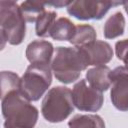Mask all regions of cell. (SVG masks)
Instances as JSON below:
<instances>
[{"mask_svg":"<svg viewBox=\"0 0 128 128\" xmlns=\"http://www.w3.org/2000/svg\"><path fill=\"white\" fill-rule=\"evenodd\" d=\"M88 66L84 54L78 47H57L51 63L56 79L64 84L75 82Z\"/></svg>","mask_w":128,"mask_h":128,"instance_id":"7a4b0ae2","label":"cell"},{"mask_svg":"<svg viewBox=\"0 0 128 128\" xmlns=\"http://www.w3.org/2000/svg\"><path fill=\"white\" fill-rule=\"evenodd\" d=\"M72 98L74 106L80 111L97 112L104 103L102 92L88 86L86 80H80L76 83L72 90Z\"/></svg>","mask_w":128,"mask_h":128,"instance_id":"52a82bcc","label":"cell"},{"mask_svg":"<svg viewBox=\"0 0 128 128\" xmlns=\"http://www.w3.org/2000/svg\"><path fill=\"white\" fill-rule=\"evenodd\" d=\"M52 83L50 65L31 64L21 78L20 91L31 101H38Z\"/></svg>","mask_w":128,"mask_h":128,"instance_id":"5b68a950","label":"cell"},{"mask_svg":"<svg viewBox=\"0 0 128 128\" xmlns=\"http://www.w3.org/2000/svg\"><path fill=\"white\" fill-rule=\"evenodd\" d=\"M97 33L91 25H77L72 39L69 41L75 47H83L96 41Z\"/></svg>","mask_w":128,"mask_h":128,"instance_id":"5bb4252c","label":"cell"},{"mask_svg":"<svg viewBox=\"0 0 128 128\" xmlns=\"http://www.w3.org/2000/svg\"><path fill=\"white\" fill-rule=\"evenodd\" d=\"M125 29V18L121 12L110 16L104 25V36L107 39H114L123 35Z\"/></svg>","mask_w":128,"mask_h":128,"instance_id":"4fadbf2b","label":"cell"},{"mask_svg":"<svg viewBox=\"0 0 128 128\" xmlns=\"http://www.w3.org/2000/svg\"><path fill=\"white\" fill-rule=\"evenodd\" d=\"M4 128H34L38 120V109L26 99L20 90L1 96Z\"/></svg>","mask_w":128,"mask_h":128,"instance_id":"6da1fadb","label":"cell"},{"mask_svg":"<svg viewBox=\"0 0 128 128\" xmlns=\"http://www.w3.org/2000/svg\"><path fill=\"white\" fill-rule=\"evenodd\" d=\"M110 72L111 70L108 66H97L88 70L86 73V79L89 85L94 89L100 92L107 91L111 86V81L109 78Z\"/></svg>","mask_w":128,"mask_h":128,"instance_id":"8fae6325","label":"cell"},{"mask_svg":"<svg viewBox=\"0 0 128 128\" xmlns=\"http://www.w3.org/2000/svg\"><path fill=\"white\" fill-rule=\"evenodd\" d=\"M72 1H61V0H58V1H51V2H45L46 5H49V6H53V7H56V8H62V7H68L70 4H71Z\"/></svg>","mask_w":128,"mask_h":128,"instance_id":"ffe728a7","label":"cell"},{"mask_svg":"<svg viewBox=\"0 0 128 128\" xmlns=\"http://www.w3.org/2000/svg\"><path fill=\"white\" fill-rule=\"evenodd\" d=\"M123 5L121 1H72L67 12L79 20H100L110 8Z\"/></svg>","mask_w":128,"mask_h":128,"instance_id":"8992f818","label":"cell"},{"mask_svg":"<svg viewBox=\"0 0 128 128\" xmlns=\"http://www.w3.org/2000/svg\"><path fill=\"white\" fill-rule=\"evenodd\" d=\"M115 52L117 58L125 64L126 68H128V39H124L116 42Z\"/></svg>","mask_w":128,"mask_h":128,"instance_id":"d6986e66","label":"cell"},{"mask_svg":"<svg viewBox=\"0 0 128 128\" xmlns=\"http://www.w3.org/2000/svg\"><path fill=\"white\" fill-rule=\"evenodd\" d=\"M57 14L54 11H45L36 21V35L39 37H49L50 30L55 23Z\"/></svg>","mask_w":128,"mask_h":128,"instance_id":"e0dca14e","label":"cell"},{"mask_svg":"<svg viewBox=\"0 0 128 128\" xmlns=\"http://www.w3.org/2000/svg\"><path fill=\"white\" fill-rule=\"evenodd\" d=\"M45 2H37V1H25L20 5V9L22 15L26 22L33 23L36 22L37 19L42 15L45 10Z\"/></svg>","mask_w":128,"mask_h":128,"instance_id":"2e32d148","label":"cell"},{"mask_svg":"<svg viewBox=\"0 0 128 128\" xmlns=\"http://www.w3.org/2000/svg\"><path fill=\"white\" fill-rule=\"evenodd\" d=\"M20 83L21 78L19 76L11 71H2L1 72V96H4L5 94L20 90Z\"/></svg>","mask_w":128,"mask_h":128,"instance_id":"ac0fdd59","label":"cell"},{"mask_svg":"<svg viewBox=\"0 0 128 128\" xmlns=\"http://www.w3.org/2000/svg\"><path fill=\"white\" fill-rule=\"evenodd\" d=\"M26 21L22 15L20 6L11 0L0 1V34L2 49L5 43L19 45L26 34Z\"/></svg>","mask_w":128,"mask_h":128,"instance_id":"3957f363","label":"cell"},{"mask_svg":"<svg viewBox=\"0 0 128 128\" xmlns=\"http://www.w3.org/2000/svg\"><path fill=\"white\" fill-rule=\"evenodd\" d=\"M84 54L89 66H102L111 61L113 50L105 41H94L83 47H78Z\"/></svg>","mask_w":128,"mask_h":128,"instance_id":"9c48e42d","label":"cell"},{"mask_svg":"<svg viewBox=\"0 0 128 128\" xmlns=\"http://www.w3.org/2000/svg\"><path fill=\"white\" fill-rule=\"evenodd\" d=\"M69 128H105V123L99 115H75L69 122Z\"/></svg>","mask_w":128,"mask_h":128,"instance_id":"9a60e30c","label":"cell"},{"mask_svg":"<svg viewBox=\"0 0 128 128\" xmlns=\"http://www.w3.org/2000/svg\"><path fill=\"white\" fill-rule=\"evenodd\" d=\"M73 111L72 91L64 86H57L50 89L42 101V115L50 123L64 121Z\"/></svg>","mask_w":128,"mask_h":128,"instance_id":"277c9868","label":"cell"},{"mask_svg":"<svg viewBox=\"0 0 128 128\" xmlns=\"http://www.w3.org/2000/svg\"><path fill=\"white\" fill-rule=\"evenodd\" d=\"M111 101L114 107L120 111H128V68L116 67L110 72Z\"/></svg>","mask_w":128,"mask_h":128,"instance_id":"ba28073f","label":"cell"},{"mask_svg":"<svg viewBox=\"0 0 128 128\" xmlns=\"http://www.w3.org/2000/svg\"><path fill=\"white\" fill-rule=\"evenodd\" d=\"M76 26L68 18L61 17L53 24L49 37L57 41H70L75 33Z\"/></svg>","mask_w":128,"mask_h":128,"instance_id":"7c38bea8","label":"cell"},{"mask_svg":"<svg viewBox=\"0 0 128 128\" xmlns=\"http://www.w3.org/2000/svg\"><path fill=\"white\" fill-rule=\"evenodd\" d=\"M54 52L52 43L45 40H35L26 48V58L31 64L50 65Z\"/></svg>","mask_w":128,"mask_h":128,"instance_id":"30bf717a","label":"cell"}]
</instances>
